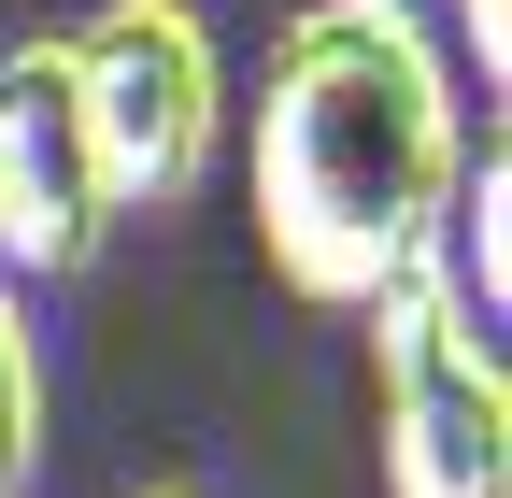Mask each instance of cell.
Wrapping results in <instances>:
<instances>
[{"mask_svg":"<svg viewBox=\"0 0 512 498\" xmlns=\"http://www.w3.org/2000/svg\"><path fill=\"white\" fill-rule=\"evenodd\" d=\"M470 171V86L427 0H299L256 57V242L299 299L370 314L441 271V214Z\"/></svg>","mask_w":512,"mask_h":498,"instance_id":"6da1fadb","label":"cell"},{"mask_svg":"<svg viewBox=\"0 0 512 498\" xmlns=\"http://www.w3.org/2000/svg\"><path fill=\"white\" fill-rule=\"evenodd\" d=\"M370 413H384V498H512V370L441 271L370 299Z\"/></svg>","mask_w":512,"mask_h":498,"instance_id":"7a4b0ae2","label":"cell"},{"mask_svg":"<svg viewBox=\"0 0 512 498\" xmlns=\"http://www.w3.org/2000/svg\"><path fill=\"white\" fill-rule=\"evenodd\" d=\"M72 72H86L114 214H171V200L214 185V157H228V43H214L200 0H100L72 29Z\"/></svg>","mask_w":512,"mask_h":498,"instance_id":"3957f363","label":"cell"},{"mask_svg":"<svg viewBox=\"0 0 512 498\" xmlns=\"http://www.w3.org/2000/svg\"><path fill=\"white\" fill-rule=\"evenodd\" d=\"M114 242V185H100V129H86V72L72 29H29L0 57V285H57Z\"/></svg>","mask_w":512,"mask_h":498,"instance_id":"277c9868","label":"cell"},{"mask_svg":"<svg viewBox=\"0 0 512 498\" xmlns=\"http://www.w3.org/2000/svg\"><path fill=\"white\" fill-rule=\"evenodd\" d=\"M43 484V342H29V299L0 285V498Z\"/></svg>","mask_w":512,"mask_h":498,"instance_id":"5b68a950","label":"cell"},{"mask_svg":"<svg viewBox=\"0 0 512 498\" xmlns=\"http://www.w3.org/2000/svg\"><path fill=\"white\" fill-rule=\"evenodd\" d=\"M427 29H441V57H456V72H484V100L512 86V0H441Z\"/></svg>","mask_w":512,"mask_h":498,"instance_id":"8992f818","label":"cell"},{"mask_svg":"<svg viewBox=\"0 0 512 498\" xmlns=\"http://www.w3.org/2000/svg\"><path fill=\"white\" fill-rule=\"evenodd\" d=\"M143 498H200V484H143Z\"/></svg>","mask_w":512,"mask_h":498,"instance_id":"52a82bcc","label":"cell"}]
</instances>
